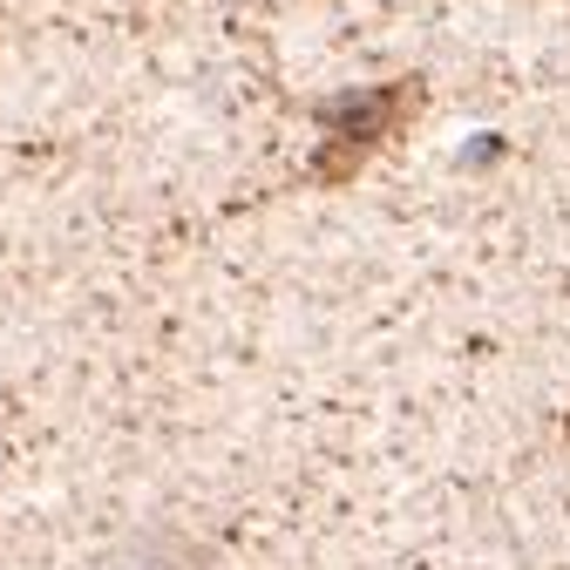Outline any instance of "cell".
<instances>
[{
  "label": "cell",
  "instance_id": "7a4b0ae2",
  "mask_svg": "<svg viewBox=\"0 0 570 570\" xmlns=\"http://www.w3.org/2000/svg\"><path fill=\"white\" fill-rule=\"evenodd\" d=\"M218 557H210L197 537H184V530H170V523H157V530H129L96 570H210Z\"/></svg>",
  "mask_w": 570,
  "mask_h": 570
},
{
  "label": "cell",
  "instance_id": "3957f363",
  "mask_svg": "<svg viewBox=\"0 0 570 570\" xmlns=\"http://www.w3.org/2000/svg\"><path fill=\"white\" fill-rule=\"evenodd\" d=\"M563 435H570V421H563Z\"/></svg>",
  "mask_w": 570,
  "mask_h": 570
},
{
  "label": "cell",
  "instance_id": "6da1fadb",
  "mask_svg": "<svg viewBox=\"0 0 570 570\" xmlns=\"http://www.w3.org/2000/svg\"><path fill=\"white\" fill-rule=\"evenodd\" d=\"M428 102V82L421 76H394V82H374V89H340L326 102H313V129H320V150L306 164L313 184H346L361 177L387 142L407 136V122L421 116Z\"/></svg>",
  "mask_w": 570,
  "mask_h": 570
}]
</instances>
